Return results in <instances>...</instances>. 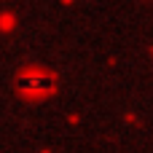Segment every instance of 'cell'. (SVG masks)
<instances>
[{
  "label": "cell",
  "mask_w": 153,
  "mask_h": 153,
  "mask_svg": "<svg viewBox=\"0 0 153 153\" xmlns=\"http://www.w3.org/2000/svg\"><path fill=\"white\" fill-rule=\"evenodd\" d=\"M51 86H54V78L43 70H27L19 78V89H24V91H48Z\"/></svg>",
  "instance_id": "1"
}]
</instances>
